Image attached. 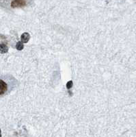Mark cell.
<instances>
[{"instance_id": "obj_1", "label": "cell", "mask_w": 136, "mask_h": 137, "mask_svg": "<svg viewBox=\"0 0 136 137\" xmlns=\"http://www.w3.org/2000/svg\"><path fill=\"white\" fill-rule=\"evenodd\" d=\"M34 0H0V5L6 8H24L30 5Z\"/></svg>"}, {"instance_id": "obj_2", "label": "cell", "mask_w": 136, "mask_h": 137, "mask_svg": "<svg viewBox=\"0 0 136 137\" xmlns=\"http://www.w3.org/2000/svg\"><path fill=\"white\" fill-rule=\"evenodd\" d=\"M8 90V85L4 80L0 79V95H4Z\"/></svg>"}, {"instance_id": "obj_3", "label": "cell", "mask_w": 136, "mask_h": 137, "mask_svg": "<svg viewBox=\"0 0 136 137\" xmlns=\"http://www.w3.org/2000/svg\"><path fill=\"white\" fill-rule=\"evenodd\" d=\"M30 38V34H29V33H27V32H25V33H23V34L21 35V41L22 43H26L29 41Z\"/></svg>"}, {"instance_id": "obj_4", "label": "cell", "mask_w": 136, "mask_h": 137, "mask_svg": "<svg viewBox=\"0 0 136 137\" xmlns=\"http://www.w3.org/2000/svg\"><path fill=\"white\" fill-rule=\"evenodd\" d=\"M8 51V47L5 44H0V54H6Z\"/></svg>"}, {"instance_id": "obj_5", "label": "cell", "mask_w": 136, "mask_h": 137, "mask_svg": "<svg viewBox=\"0 0 136 137\" xmlns=\"http://www.w3.org/2000/svg\"><path fill=\"white\" fill-rule=\"evenodd\" d=\"M23 47H24V45H23V44L21 41L18 42V43H17V45H16V48H17V50L21 51V50H22V49H23Z\"/></svg>"}, {"instance_id": "obj_6", "label": "cell", "mask_w": 136, "mask_h": 137, "mask_svg": "<svg viewBox=\"0 0 136 137\" xmlns=\"http://www.w3.org/2000/svg\"><path fill=\"white\" fill-rule=\"evenodd\" d=\"M72 85H73L72 81H69L68 82H67V84H66V88H67V89H70L71 88H72Z\"/></svg>"}, {"instance_id": "obj_7", "label": "cell", "mask_w": 136, "mask_h": 137, "mask_svg": "<svg viewBox=\"0 0 136 137\" xmlns=\"http://www.w3.org/2000/svg\"><path fill=\"white\" fill-rule=\"evenodd\" d=\"M0 137H1V129H0Z\"/></svg>"}]
</instances>
